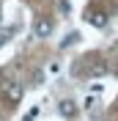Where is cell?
I'll return each mask as SVG.
<instances>
[{
    "label": "cell",
    "mask_w": 118,
    "mask_h": 121,
    "mask_svg": "<svg viewBox=\"0 0 118 121\" xmlns=\"http://www.w3.org/2000/svg\"><path fill=\"white\" fill-rule=\"evenodd\" d=\"M77 39H80V33H77V30H74V33H66V39L60 41V47H72L74 41H77Z\"/></svg>",
    "instance_id": "5"
},
{
    "label": "cell",
    "mask_w": 118,
    "mask_h": 121,
    "mask_svg": "<svg viewBox=\"0 0 118 121\" xmlns=\"http://www.w3.org/2000/svg\"><path fill=\"white\" fill-rule=\"evenodd\" d=\"M33 33H36L38 39H47V36L52 33V22L47 19V17H38V19H36V25H33Z\"/></svg>",
    "instance_id": "2"
},
{
    "label": "cell",
    "mask_w": 118,
    "mask_h": 121,
    "mask_svg": "<svg viewBox=\"0 0 118 121\" xmlns=\"http://www.w3.org/2000/svg\"><path fill=\"white\" fill-rule=\"evenodd\" d=\"M22 85L19 83H6V88H3V99H6V105H19L22 102Z\"/></svg>",
    "instance_id": "1"
},
{
    "label": "cell",
    "mask_w": 118,
    "mask_h": 121,
    "mask_svg": "<svg viewBox=\"0 0 118 121\" xmlns=\"http://www.w3.org/2000/svg\"><path fill=\"white\" fill-rule=\"evenodd\" d=\"M102 91H104L102 83H93V85H91V94H102Z\"/></svg>",
    "instance_id": "11"
},
{
    "label": "cell",
    "mask_w": 118,
    "mask_h": 121,
    "mask_svg": "<svg viewBox=\"0 0 118 121\" xmlns=\"http://www.w3.org/2000/svg\"><path fill=\"white\" fill-rule=\"evenodd\" d=\"M88 22L93 25V28H104V25H107V14H104V11H91Z\"/></svg>",
    "instance_id": "4"
},
{
    "label": "cell",
    "mask_w": 118,
    "mask_h": 121,
    "mask_svg": "<svg viewBox=\"0 0 118 121\" xmlns=\"http://www.w3.org/2000/svg\"><path fill=\"white\" fill-rule=\"evenodd\" d=\"M0 19H3V8H0Z\"/></svg>",
    "instance_id": "13"
},
{
    "label": "cell",
    "mask_w": 118,
    "mask_h": 121,
    "mask_svg": "<svg viewBox=\"0 0 118 121\" xmlns=\"http://www.w3.org/2000/svg\"><path fill=\"white\" fill-rule=\"evenodd\" d=\"M91 72H93V74H107V63H102V60H99V63H93V66H91Z\"/></svg>",
    "instance_id": "6"
},
{
    "label": "cell",
    "mask_w": 118,
    "mask_h": 121,
    "mask_svg": "<svg viewBox=\"0 0 118 121\" xmlns=\"http://www.w3.org/2000/svg\"><path fill=\"white\" fill-rule=\"evenodd\" d=\"M58 110H60L63 118H74V116H77V105H74L72 99H63V102L58 105Z\"/></svg>",
    "instance_id": "3"
},
{
    "label": "cell",
    "mask_w": 118,
    "mask_h": 121,
    "mask_svg": "<svg viewBox=\"0 0 118 121\" xmlns=\"http://www.w3.org/2000/svg\"><path fill=\"white\" fill-rule=\"evenodd\" d=\"M6 41H8V33H0V47L6 44Z\"/></svg>",
    "instance_id": "12"
},
{
    "label": "cell",
    "mask_w": 118,
    "mask_h": 121,
    "mask_svg": "<svg viewBox=\"0 0 118 121\" xmlns=\"http://www.w3.org/2000/svg\"><path fill=\"white\" fill-rule=\"evenodd\" d=\"M36 116H38V107H33V110L25 116V121H36Z\"/></svg>",
    "instance_id": "8"
},
{
    "label": "cell",
    "mask_w": 118,
    "mask_h": 121,
    "mask_svg": "<svg viewBox=\"0 0 118 121\" xmlns=\"http://www.w3.org/2000/svg\"><path fill=\"white\" fill-rule=\"evenodd\" d=\"M58 72H60V63H55V60H52V63H50V74H58Z\"/></svg>",
    "instance_id": "9"
},
{
    "label": "cell",
    "mask_w": 118,
    "mask_h": 121,
    "mask_svg": "<svg viewBox=\"0 0 118 121\" xmlns=\"http://www.w3.org/2000/svg\"><path fill=\"white\" fill-rule=\"evenodd\" d=\"M41 80H44V74H41V72H36V74H33V85H41Z\"/></svg>",
    "instance_id": "10"
},
{
    "label": "cell",
    "mask_w": 118,
    "mask_h": 121,
    "mask_svg": "<svg viewBox=\"0 0 118 121\" xmlns=\"http://www.w3.org/2000/svg\"><path fill=\"white\" fill-rule=\"evenodd\" d=\"M93 102H96L93 96H85V102H82V107H85V110H91V107H93Z\"/></svg>",
    "instance_id": "7"
}]
</instances>
